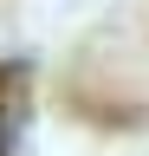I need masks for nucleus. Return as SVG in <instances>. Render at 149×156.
Listing matches in <instances>:
<instances>
[{"label": "nucleus", "instance_id": "f257e3e1", "mask_svg": "<svg viewBox=\"0 0 149 156\" xmlns=\"http://www.w3.org/2000/svg\"><path fill=\"white\" fill-rule=\"evenodd\" d=\"M0 156H13V111H0Z\"/></svg>", "mask_w": 149, "mask_h": 156}]
</instances>
